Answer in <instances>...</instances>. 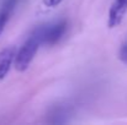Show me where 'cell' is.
Returning a JSON list of instances; mask_svg holds the SVG:
<instances>
[{
  "instance_id": "obj_1",
  "label": "cell",
  "mask_w": 127,
  "mask_h": 125,
  "mask_svg": "<svg viewBox=\"0 0 127 125\" xmlns=\"http://www.w3.org/2000/svg\"><path fill=\"white\" fill-rule=\"evenodd\" d=\"M42 45V36H41V27L33 30L31 36L25 41L22 47L17 50L15 56V69L20 72H24L29 69L30 64L32 63L35 55L37 54L40 47Z\"/></svg>"
},
{
  "instance_id": "obj_4",
  "label": "cell",
  "mask_w": 127,
  "mask_h": 125,
  "mask_svg": "<svg viewBox=\"0 0 127 125\" xmlns=\"http://www.w3.org/2000/svg\"><path fill=\"white\" fill-rule=\"evenodd\" d=\"M16 53L17 50L15 47H6L0 50V80H4L10 71V68L15 61Z\"/></svg>"
},
{
  "instance_id": "obj_5",
  "label": "cell",
  "mask_w": 127,
  "mask_h": 125,
  "mask_svg": "<svg viewBox=\"0 0 127 125\" xmlns=\"http://www.w3.org/2000/svg\"><path fill=\"white\" fill-rule=\"evenodd\" d=\"M10 14H11V9L2 6V9L0 10V36L4 32V28L10 18Z\"/></svg>"
},
{
  "instance_id": "obj_2",
  "label": "cell",
  "mask_w": 127,
  "mask_h": 125,
  "mask_svg": "<svg viewBox=\"0 0 127 125\" xmlns=\"http://www.w3.org/2000/svg\"><path fill=\"white\" fill-rule=\"evenodd\" d=\"M40 27L42 36V45H54L65 35L68 23L65 20H58L56 22L42 25Z\"/></svg>"
},
{
  "instance_id": "obj_7",
  "label": "cell",
  "mask_w": 127,
  "mask_h": 125,
  "mask_svg": "<svg viewBox=\"0 0 127 125\" xmlns=\"http://www.w3.org/2000/svg\"><path fill=\"white\" fill-rule=\"evenodd\" d=\"M63 0H43V5L47 7H56L58 6Z\"/></svg>"
},
{
  "instance_id": "obj_3",
  "label": "cell",
  "mask_w": 127,
  "mask_h": 125,
  "mask_svg": "<svg viewBox=\"0 0 127 125\" xmlns=\"http://www.w3.org/2000/svg\"><path fill=\"white\" fill-rule=\"evenodd\" d=\"M127 14V0H114L112 5L109 10V17H107V27L115 28L117 27L125 15Z\"/></svg>"
},
{
  "instance_id": "obj_6",
  "label": "cell",
  "mask_w": 127,
  "mask_h": 125,
  "mask_svg": "<svg viewBox=\"0 0 127 125\" xmlns=\"http://www.w3.org/2000/svg\"><path fill=\"white\" fill-rule=\"evenodd\" d=\"M119 58L125 65H127V43L121 47V49L119 52Z\"/></svg>"
}]
</instances>
